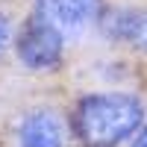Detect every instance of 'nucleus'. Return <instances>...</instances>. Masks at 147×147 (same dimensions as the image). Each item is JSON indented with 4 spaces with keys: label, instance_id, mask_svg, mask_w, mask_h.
I'll list each match as a JSON object with an SVG mask.
<instances>
[{
    "label": "nucleus",
    "instance_id": "obj_1",
    "mask_svg": "<svg viewBox=\"0 0 147 147\" xmlns=\"http://www.w3.org/2000/svg\"><path fill=\"white\" fill-rule=\"evenodd\" d=\"M144 109L132 94H91L77 106V132L85 147H115L141 127Z\"/></svg>",
    "mask_w": 147,
    "mask_h": 147
},
{
    "label": "nucleus",
    "instance_id": "obj_5",
    "mask_svg": "<svg viewBox=\"0 0 147 147\" xmlns=\"http://www.w3.org/2000/svg\"><path fill=\"white\" fill-rule=\"evenodd\" d=\"M127 38L138 47V50H147V12H136L132 15V27Z\"/></svg>",
    "mask_w": 147,
    "mask_h": 147
},
{
    "label": "nucleus",
    "instance_id": "obj_2",
    "mask_svg": "<svg viewBox=\"0 0 147 147\" xmlns=\"http://www.w3.org/2000/svg\"><path fill=\"white\" fill-rule=\"evenodd\" d=\"M62 41H65L62 32H56L41 15H32L18 32V59L32 71L53 68L62 53Z\"/></svg>",
    "mask_w": 147,
    "mask_h": 147
},
{
    "label": "nucleus",
    "instance_id": "obj_6",
    "mask_svg": "<svg viewBox=\"0 0 147 147\" xmlns=\"http://www.w3.org/2000/svg\"><path fill=\"white\" fill-rule=\"evenodd\" d=\"M9 32H12V27H9V21L0 15V53H3V47H6V41H9Z\"/></svg>",
    "mask_w": 147,
    "mask_h": 147
},
{
    "label": "nucleus",
    "instance_id": "obj_4",
    "mask_svg": "<svg viewBox=\"0 0 147 147\" xmlns=\"http://www.w3.org/2000/svg\"><path fill=\"white\" fill-rule=\"evenodd\" d=\"M18 147H65V127L59 115L47 109L27 115L18 129Z\"/></svg>",
    "mask_w": 147,
    "mask_h": 147
},
{
    "label": "nucleus",
    "instance_id": "obj_3",
    "mask_svg": "<svg viewBox=\"0 0 147 147\" xmlns=\"http://www.w3.org/2000/svg\"><path fill=\"white\" fill-rule=\"evenodd\" d=\"M35 9L56 32L82 35L100 15V0H35Z\"/></svg>",
    "mask_w": 147,
    "mask_h": 147
},
{
    "label": "nucleus",
    "instance_id": "obj_7",
    "mask_svg": "<svg viewBox=\"0 0 147 147\" xmlns=\"http://www.w3.org/2000/svg\"><path fill=\"white\" fill-rule=\"evenodd\" d=\"M129 147H147V127H141V129H138V136H136V141H132Z\"/></svg>",
    "mask_w": 147,
    "mask_h": 147
}]
</instances>
